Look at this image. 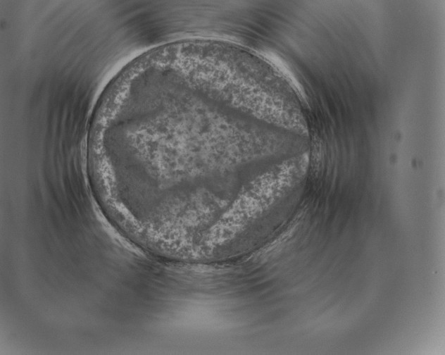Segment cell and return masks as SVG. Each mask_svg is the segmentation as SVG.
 Wrapping results in <instances>:
<instances>
[{"instance_id":"6da1fadb","label":"cell","mask_w":445,"mask_h":355,"mask_svg":"<svg viewBox=\"0 0 445 355\" xmlns=\"http://www.w3.org/2000/svg\"><path fill=\"white\" fill-rule=\"evenodd\" d=\"M262 122L189 84L170 81L136 99L124 134L132 192L177 208L225 198L262 170L268 151Z\"/></svg>"}]
</instances>
